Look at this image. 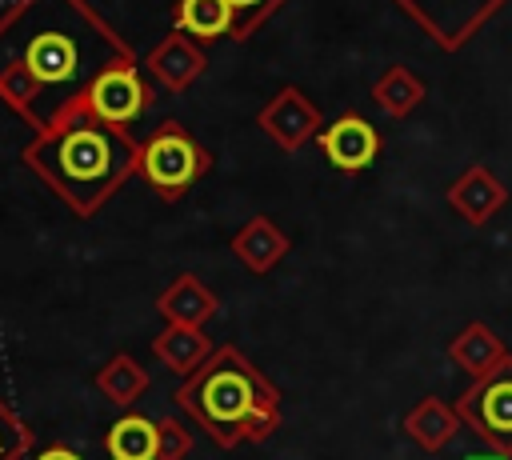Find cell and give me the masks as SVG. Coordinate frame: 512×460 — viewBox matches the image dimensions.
I'll return each mask as SVG.
<instances>
[{
  "label": "cell",
  "mask_w": 512,
  "mask_h": 460,
  "mask_svg": "<svg viewBox=\"0 0 512 460\" xmlns=\"http://www.w3.org/2000/svg\"><path fill=\"white\" fill-rule=\"evenodd\" d=\"M196 68H200V56H196L192 48H184L180 40H168V44H160V48L152 52V72H156L168 88H184V80H188Z\"/></svg>",
  "instance_id": "obj_15"
},
{
  "label": "cell",
  "mask_w": 512,
  "mask_h": 460,
  "mask_svg": "<svg viewBox=\"0 0 512 460\" xmlns=\"http://www.w3.org/2000/svg\"><path fill=\"white\" fill-rule=\"evenodd\" d=\"M148 100H152V92H148V84L140 80L136 60L100 72V76L92 80V88L80 96V104H84L92 116H100V120H108V124H120V128H124L128 120H136V116L148 108Z\"/></svg>",
  "instance_id": "obj_6"
},
{
  "label": "cell",
  "mask_w": 512,
  "mask_h": 460,
  "mask_svg": "<svg viewBox=\"0 0 512 460\" xmlns=\"http://www.w3.org/2000/svg\"><path fill=\"white\" fill-rule=\"evenodd\" d=\"M456 360H464L476 376L480 372H488L496 360H504L500 356V348H496V340H492V332L488 328H468L464 336H460V344H456Z\"/></svg>",
  "instance_id": "obj_16"
},
{
  "label": "cell",
  "mask_w": 512,
  "mask_h": 460,
  "mask_svg": "<svg viewBox=\"0 0 512 460\" xmlns=\"http://www.w3.org/2000/svg\"><path fill=\"white\" fill-rule=\"evenodd\" d=\"M472 460H480V456H472ZM488 460H500V452H496V456H488Z\"/></svg>",
  "instance_id": "obj_21"
},
{
  "label": "cell",
  "mask_w": 512,
  "mask_h": 460,
  "mask_svg": "<svg viewBox=\"0 0 512 460\" xmlns=\"http://www.w3.org/2000/svg\"><path fill=\"white\" fill-rule=\"evenodd\" d=\"M232 20L236 12L228 0H180L176 8V24L192 36H220L232 28Z\"/></svg>",
  "instance_id": "obj_13"
},
{
  "label": "cell",
  "mask_w": 512,
  "mask_h": 460,
  "mask_svg": "<svg viewBox=\"0 0 512 460\" xmlns=\"http://www.w3.org/2000/svg\"><path fill=\"white\" fill-rule=\"evenodd\" d=\"M20 160L72 208V216L88 220L136 172L140 144L120 124H108L72 100L52 124L36 128Z\"/></svg>",
  "instance_id": "obj_2"
},
{
  "label": "cell",
  "mask_w": 512,
  "mask_h": 460,
  "mask_svg": "<svg viewBox=\"0 0 512 460\" xmlns=\"http://www.w3.org/2000/svg\"><path fill=\"white\" fill-rule=\"evenodd\" d=\"M136 168L144 172V180H148L160 196H180V192L200 176L204 156H200V148L184 136L180 124H164V128H156V132L144 140Z\"/></svg>",
  "instance_id": "obj_5"
},
{
  "label": "cell",
  "mask_w": 512,
  "mask_h": 460,
  "mask_svg": "<svg viewBox=\"0 0 512 460\" xmlns=\"http://www.w3.org/2000/svg\"><path fill=\"white\" fill-rule=\"evenodd\" d=\"M160 444H156V460H184L188 448H192V436L188 428H180L176 420H160Z\"/></svg>",
  "instance_id": "obj_18"
},
{
  "label": "cell",
  "mask_w": 512,
  "mask_h": 460,
  "mask_svg": "<svg viewBox=\"0 0 512 460\" xmlns=\"http://www.w3.org/2000/svg\"><path fill=\"white\" fill-rule=\"evenodd\" d=\"M156 356L176 368V372H196L204 360H208V340L196 332V328H184V324H172L168 332L156 336Z\"/></svg>",
  "instance_id": "obj_10"
},
{
  "label": "cell",
  "mask_w": 512,
  "mask_h": 460,
  "mask_svg": "<svg viewBox=\"0 0 512 460\" xmlns=\"http://www.w3.org/2000/svg\"><path fill=\"white\" fill-rule=\"evenodd\" d=\"M416 20L444 44H460L476 24H484V16L500 4V0H404Z\"/></svg>",
  "instance_id": "obj_7"
},
{
  "label": "cell",
  "mask_w": 512,
  "mask_h": 460,
  "mask_svg": "<svg viewBox=\"0 0 512 460\" xmlns=\"http://www.w3.org/2000/svg\"><path fill=\"white\" fill-rule=\"evenodd\" d=\"M456 416L500 456H512V356L480 372L456 400Z\"/></svg>",
  "instance_id": "obj_4"
},
{
  "label": "cell",
  "mask_w": 512,
  "mask_h": 460,
  "mask_svg": "<svg viewBox=\"0 0 512 460\" xmlns=\"http://www.w3.org/2000/svg\"><path fill=\"white\" fill-rule=\"evenodd\" d=\"M96 388H100L112 404H132V400L148 388V376H144V368H140L132 356H112V360L96 372Z\"/></svg>",
  "instance_id": "obj_12"
},
{
  "label": "cell",
  "mask_w": 512,
  "mask_h": 460,
  "mask_svg": "<svg viewBox=\"0 0 512 460\" xmlns=\"http://www.w3.org/2000/svg\"><path fill=\"white\" fill-rule=\"evenodd\" d=\"M228 4H232L236 20H240V24H236V32H248L252 24H260V16H264L276 0H228Z\"/></svg>",
  "instance_id": "obj_19"
},
{
  "label": "cell",
  "mask_w": 512,
  "mask_h": 460,
  "mask_svg": "<svg viewBox=\"0 0 512 460\" xmlns=\"http://www.w3.org/2000/svg\"><path fill=\"white\" fill-rule=\"evenodd\" d=\"M324 148H328L332 164H340V168H364L376 156V132L364 120L344 116V120H336L324 132Z\"/></svg>",
  "instance_id": "obj_9"
},
{
  "label": "cell",
  "mask_w": 512,
  "mask_h": 460,
  "mask_svg": "<svg viewBox=\"0 0 512 460\" xmlns=\"http://www.w3.org/2000/svg\"><path fill=\"white\" fill-rule=\"evenodd\" d=\"M160 312L172 320V324H184V328H196L208 312H212V296L196 284V280H176L164 296H160Z\"/></svg>",
  "instance_id": "obj_11"
},
{
  "label": "cell",
  "mask_w": 512,
  "mask_h": 460,
  "mask_svg": "<svg viewBox=\"0 0 512 460\" xmlns=\"http://www.w3.org/2000/svg\"><path fill=\"white\" fill-rule=\"evenodd\" d=\"M116 64H132V52L88 0H12L0 12V100L32 128Z\"/></svg>",
  "instance_id": "obj_1"
},
{
  "label": "cell",
  "mask_w": 512,
  "mask_h": 460,
  "mask_svg": "<svg viewBox=\"0 0 512 460\" xmlns=\"http://www.w3.org/2000/svg\"><path fill=\"white\" fill-rule=\"evenodd\" d=\"M32 460H80V456H76V452H72L68 444H52V448H44V452H36Z\"/></svg>",
  "instance_id": "obj_20"
},
{
  "label": "cell",
  "mask_w": 512,
  "mask_h": 460,
  "mask_svg": "<svg viewBox=\"0 0 512 460\" xmlns=\"http://www.w3.org/2000/svg\"><path fill=\"white\" fill-rule=\"evenodd\" d=\"M456 432V412H448L440 400H424L412 416H408V436L420 444V448H444Z\"/></svg>",
  "instance_id": "obj_14"
},
{
  "label": "cell",
  "mask_w": 512,
  "mask_h": 460,
  "mask_svg": "<svg viewBox=\"0 0 512 460\" xmlns=\"http://www.w3.org/2000/svg\"><path fill=\"white\" fill-rule=\"evenodd\" d=\"M32 428L0 400V460H20L28 448H32Z\"/></svg>",
  "instance_id": "obj_17"
},
{
  "label": "cell",
  "mask_w": 512,
  "mask_h": 460,
  "mask_svg": "<svg viewBox=\"0 0 512 460\" xmlns=\"http://www.w3.org/2000/svg\"><path fill=\"white\" fill-rule=\"evenodd\" d=\"M176 404L224 448L264 440L276 424V388L236 352L216 348L176 388Z\"/></svg>",
  "instance_id": "obj_3"
},
{
  "label": "cell",
  "mask_w": 512,
  "mask_h": 460,
  "mask_svg": "<svg viewBox=\"0 0 512 460\" xmlns=\"http://www.w3.org/2000/svg\"><path fill=\"white\" fill-rule=\"evenodd\" d=\"M156 444H160V428L140 412L120 416L104 436L112 460H156Z\"/></svg>",
  "instance_id": "obj_8"
}]
</instances>
